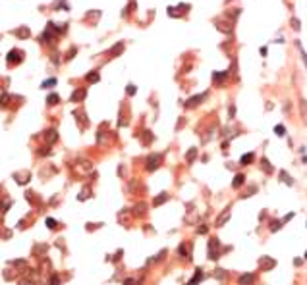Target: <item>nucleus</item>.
I'll return each instance as SVG.
<instances>
[{
    "label": "nucleus",
    "instance_id": "nucleus-14",
    "mask_svg": "<svg viewBox=\"0 0 307 285\" xmlns=\"http://www.w3.org/2000/svg\"><path fill=\"white\" fill-rule=\"evenodd\" d=\"M14 35H16V37H21V39H25V37H29V29H27V27L16 29V31H14Z\"/></svg>",
    "mask_w": 307,
    "mask_h": 285
},
{
    "label": "nucleus",
    "instance_id": "nucleus-22",
    "mask_svg": "<svg viewBox=\"0 0 307 285\" xmlns=\"http://www.w3.org/2000/svg\"><path fill=\"white\" fill-rule=\"evenodd\" d=\"M274 133L278 135V137H284V135H286V127H284V125H276L274 127Z\"/></svg>",
    "mask_w": 307,
    "mask_h": 285
},
{
    "label": "nucleus",
    "instance_id": "nucleus-35",
    "mask_svg": "<svg viewBox=\"0 0 307 285\" xmlns=\"http://www.w3.org/2000/svg\"><path fill=\"white\" fill-rule=\"evenodd\" d=\"M305 260H307V252H305Z\"/></svg>",
    "mask_w": 307,
    "mask_h": 285
},
{
    "label": "nucleus",
    "instance_id": "nucleus-19",
    "mask_svg": "<svg viewBox=\"0 0 307 285\" xmlns=\"http://www.w3.org/2000/svg\"><path fill=\"white\" fill-rule=\"evenodd\" d=\"M261 164H263V170H265L267 173H272V166H270V162H268L267 158H263V160H261Z\"/></svg>",
    "mask_w": 307,
    "mask_h": 285
},
{
    "label": "nucleus",
    "instance_id": "nucleus-4",
    "mask_svg": "<svg viewBox=\"0 0 307 285\" xmlns=\"http://www.w3.org/2000/svg\"><path fill=\"white\" fill-rule=\"evenodd\" d=\"M21 60H23V52L18 48H14L10 50V54H8V64H19Z\"/></svg>",
    "mask_w": 307,
    "mask_h": 285
},
{
    "label": "nucleus",
    "instance_id": "nucleus-1",
    "mask_svg": "<svg viewBox=\"0 0 307 285\" xmlns=\"http://www.w3.org/2000/svg\"><path fill=\"white\" fill-rule=\"evenodd\" d=\"M209 258L211 260L220 258V239L213 237V239L209 241Z\"/></svg>",
    "mask_w": 307,
    "mask_h": 285
},
{
    "label": "nucleus",
    "instance_id": "nucleus-24",
    "mask_svg": "<svg viewBox=\"0 0 307 285\" xmlns=\"http://www.w3.org/2000/svg\"><path fill=\"white\" fill-rule=\"evenodd\" d=\"M145 208H147V206H145L143 202L137 204V206H135V214H137V216H139V214H145Z\"/></svg>",
    "mask_w": 307,
    "mask_h": 285
},
{
    "label": "nucleus",
    "instance_id": "nucleus-3",
    "mask_svg": "<svg viewBox=\"0 0 307 285\" xmlns=\"http://www.w3.org/2000/svg\"><path fill=\"white\" fill-rule=\"evenodd\" d=\"M160 160H162V158H160V154H151V156L147 158V170H149V172H155L157 168L160 166Z\"/></svg>",
    "mask_w": 307,
    "mask_h": 285
},
{
    "label": "nucleus",
    "instance_id": "nucleus-9",
    "mask_svg": "<svg viewBox=\"0 0 307 285\" xmlns=\"http://www.w3.org/2000/svg\"><path fill=\"white\" fill-rule=\"evenodd\" d=\"M203 277H205L203 270H201V268H197V270H195V275H193V277H191V279H189L186 285H197V283H199V281L203 279Z\"/></svg>",
    "mask_w": 307,
    "mask_h": 285
},
{
    "label": "nucleus",
    "instance_id": "nucleus-32",
    "mask_svg": "<svg viewBox=\"0 0 307 285\" xmlns=\"http://www.w3.org/2000/svg\"><path fill=\"white\" fill-rule=\"evenodd\" d=\"M292 25H294V29H299V21L297 19H292Z\"/></svg>",
    "mask_w": 307,
    "mask_h": 285
},
{
    "label": "nucleus",
    "instance_id": "nucleus-11",
    "mask_svg": "<svg viewBox=\"0 0 307 285\" xmlns=\"http://www.w3.org/2000/svg\"><path fill=\"white\" fill-rule=\"evenodd\" d=\"M244 183H245V175H244V173H238L236 177H234V181H232V187L238 189V187H242Z\"/></svg>",
    "mask_w": 307,
    "mask_h": 285
},
{
    "label": "nucleus",
    "instance_id": "nucleus-16",
    "mask_svg": "<svg viewBox=\"0 0 307 285\" xmlns=\"http://www.w3.org/2000/svg\"><path fill=\"white\" fill-rule=\"evenodd\" d=\"M195 158H197V148H189V152L186 154V160H187V164H191Z\"/></svg>",
    "mask_w": 307,
    "mask_h": 285
},
{
    "label": "nucleus",
    "instance_id": "nucleus-25",
    "mask_svg": "<svg viewBox=\"0 0 307 285\" xmlns=\"http://www.w3.org/2000/svg\"><path fill=\"white\" fill-rule=\"evenodd\" d=\"M87 81H91V83L99 81V73H97V71H95V73H89V75H87Z\"/></svg>",
    "mask_w": 307,
    "mask_h": 285
},
{
    "label": "nucleus",
    "instance_id": "nucleus-33",
    "mask_svg": "<svg viewBox=\"0 0 307 285\" xmlns=\"http://www.w3.org/2000/svg\"><path fill=\"white\" fill-rule=\"evenodd\" d=\"M292 218H294V212H290V214H288L286 218H284V222H288V220H292Z\"/></svg>",
    "mask_w": 307,
    "mask_h": 285
},
{
    "label": "nucleus",
    "instance_id": "nucleus-31",
    "mask_svg": "<svg viewBox=\"0 0 307 285\" xmlns=\"http://www.w3.org/2000/svg\"><path fill=\"white\" fill-rule=\"evenodd\" d=\"M236 116V106H230V118H234Z\"/></svg>",
    "mask_w": 307,
    "mask_h": 285
},
{
    "label": "nucleus",
    "instance_id": "nucleus-13",
    "mask_svg": "<svg viewBox=\"0 0 307 285\" xmlns=\"http://www.w3.org/2000/svg\"><path fill=\"white\" fill-rule=\"evenodd\" d=\"M280 181H282V183H286L288 187H294V179H292V177H290V175H288L286 172H284V170L280 172Z\"/></svg>",
    "mask_w": 307,
    "mask_h": 285
},
{
    "label": "nucleus",
    "instance_id": "nucleus-20",
    "mask_svg": "<svg viewBox=\"0 0 307 285\" xmlns=\"http://www.w3.org/2000/svg\"><path fill=\"white\" fill-rule=\"evenodd\" d=\"M151 141H153L151 131H143V143H145V144H151Z\"/></svg>",
    "mask_w": 307,
    "mask_h": 285
},
{
    "label": "nucleus",
    "instance_id": "nucleus-8",
    "mask_svg": "<svg viewBox=\"0 0 307 285\" xmlns=\"http://www.w3.org/2000/svg\"><path fill=\"white\" fill-rule=\"evenodd\" d=\"M239 285H253V281H255V274L253 272H247V274H244V275H239Z\"/></svg>",
    "mask_w": 307,
    "mask_h": 285
},
{
    "label": "nucleus",
    "instance_id": "nucleus-17",
    "mask_svg": "<svg viewBox=\"0 0 307 285\" xmlns=\"http://www.w3.org/2000/svg\"><path fill=\"white\" fill-rule=\"evenodd\" d=\"M124 50V42H118L116 46H112V50H110V56H118L120 52Z\"/></svg>",
    "mask_w": 307,
    "mask_h": 285
},
{
    "label": "nucleus",
    "instance_id": "nucleus-34",
    "mask_svg": "<svg viewBox=\"0 0 307 285\" xmlns=\"http://www.w3.org/2000/svg\"><path fill=\"white\" fill-rule=\"evenodd\" d=\"M124 285H135V281H133V279H126V281H124Z\"/></svg>",
    "mask_w": 307,
    "mask_h": 285
},
{
    "label": "nucleus",
    "instance_id": "nucleus-7",
    "mask_svg": "<svg viewBox=\"0 0 307 285\" xmlns=\"http://www.w3.org/2000/svg\"><path fill=\"white\" fill-rule=\"evenodd\" d=\"M205 97H207V93H203V94H195V97H191V98H187L186 100V106L187 108H195L199 102H203L205 100Z\"/></svg>",
    "mask_w": 307,
    "mask_h": 285
},
{
    "label": "nucleus",
    "instance_id": "nucleus-15",
    "mask_svg": "<svg viewBox=\"0 0 307 285\" xmlns=\"http://www.w3.org/2000/svg\"><path fill=\"white\" fill-rule=\"evenodd\" d=\"M215 277H216V279H220V281H224L226 277H228V275H226V270L216 268V270H215Z\"/></svg>",
    "mask_w": 307,
    "mask_h": 285
},
{
    "label": "nucleus",
    "instance_id": "nucleus-12",
    "mask_svg": "<svg viewBox=\"0 0 307 285\" xmlns=\"http://www.w3.org/2000/svg\"><path fill=\"white\" fill-rule=\"evenodd\" d=\"M253 158H255L253 152H247V154H244L242 158H239V164H242V166H249L253 162Z\"/></svg>",
    "mask_w": 307,
    "mask_h": 285
},
{
    "label": "nucleus",
    "instance_id": "nucleus-30",
    "mask_svg": "<svg viewBox=\"0 0 307 285\" xmlns=\"http://www.w3.org/2000/svg\"><path fill=\"white\" fill-rule=\"evenodd\" d=\"M128 94L131 97V94H135V87L133 85H128Z\"/></svg>",
    "mask_w": 307,
    "mask_h": 285
},
{
    "label": "nucleus",
    "instance_id": "nucleus-27",
    "mask_svg": "<svg viewBox=\"0 0 307 285\" xmlns=\"http://www.w3.org/2000/svg\"><path fill=\"white\" fill-rule=\"evenodd\" d=\"M56 102H58V97H56V94H50V97H48V104L52 106V104H56Z\"/></svg>",
    "mask_w": 307,
    "mask_h": 285
},
{
    "label": "nucleus",
    "instance_id": "nucleus-6",
    "mask_svg": "<svg viewBox=\"0 0 307 285\" xmlns=\"http://www.w3.org/2000/svg\"><path fill=\"white\" fill-rule=\"evenodd\" d=\"M178 254L182 258H187V260H191V245H187V243H182L178 247Z\"/></svg>",
    "mask_w": 307,
    "mask_h": 285
},
{
    "label": "nucleus",
    "instance_id": "nucleus-28",
    "mask_svg": "<svg viewBox=\"0 0 307 285\" xmlns=\"http://www.w3.org/2000/svg\"><path fill=\"white\" fill-rule=\"evenodd\" d=\"M56 83V79H48V81H45V83H43V89H45V87H52Z\"/></svg>",
    "mask_w": 307,
    "mask_h": 285
},
{
    "label": "nucleus",
    "instance_id": "nucleus-2",
    "mask_svg": "<svg viewBox=\"0 0 307 285\" xmlns=\"http://www.w3.org/2000/svg\"><path fill=\"white\" fill-rule=\"evenodd\" d=\"M274 266H276V260H274V258H270V256H261V258H259V268L265 270V272L272 270Z\"/></svg>",
    "mask_w": 307,
    "mask_h": 285
},
{
    "label": "nucleus",
    "instance_id": "nucleus-18",
    "mask_svg": "<svg viewBox=\"0 0 307 285\" xmlns=\"http://www.w3.org/2000/svg\"><path fill=\"white\" fill-rule=\"evenodd\" d=\"M282 224L284 222H278V220H272V222H270V231H278V229H282Z\"/></svg>",
    "mask_w": 307,
    "mask_h": 285
},
{
    "label": "nucleus",
    "instance_id": "nucleus-23",
    "mask_svg": "<svg viewBox=\"0 0 307 285\" xmlns=\"http://www.w3.org/2000/svg\"><path fill=\"white\" fill-rule=\"evenodd\" d=\"M224 77H226V71H220V73H218V71H215V73H213V79H215V81H224Z\"/></svg>",
    "mask_w": 307,
    "mask_h": 285
},
{
    "label": "nucleus",
    "instance_id": "nucleus-10",
    "mask_svg": "<svg viewBox=\"0 0 307 285\" xmlns=\"http://www.w3.org/2000/svg\"><path fill=\"white\" fill-rule=\"evenodd\" d=\"M166 200H170V195H168V193H160L158 196H155L153 204H155V206H160V204H164Z\"/></svg>",
    "mask_w": 307,
    "mask_h": 285
},
{
    "label": "nucleus",
    "instance_id": "nucleus-21",
    "mask_svg": "<svg viewBox=\"0 0 307 285\" xmlns=\"http://www.w3.org/2000/svg\"><path fill=\"white\" fill-rule=\"evenodd\" d=\"M83 97H85V91H76L74 94H72V100L76 102V100H81Z\"/></svg>",
    "mask_w": 307,
    "mask_h": 285
},
{
    "label": "nucleus",
    "instance_id": "nucleus-29",
    "mask_svg": "<svg viewBox=\"0 0 307 285\" xmlns=\"http://www.w3.org/2000/svg\"><path fill=\"white\" fill-rule=\"evenodd\" d=\"M301 114L307 116V102H305V100H301Z\"/></svg>",
    "mask_w": 307,
    "mask_h": 285
},
{
    "label": "nucleus",
    "instance_id": "nucleus-26",
    "mask_svg": "<svg viewBox=\"0 0 307 285\" xmlns=\"http://www.w3.org/2000/svg\"><path fill=\"white\" fill-rule=\"evenodd\" d=\"M207 231H209V228L203 224V225H199V228H197V235H203V233H207Z\"/></svg>",
    "mask_w": 307,
    "mask_h": 285
},
{
    "label": "nucleus",
    "instance_id": "nucleus-5",
    "mask_svg": "<svg viewBox=\"0 0 307 285\" xmlns=\"http://www.w3.org/2000/svg\"><path fill=\"white\" fill-rule=\"evenodd\" d=\"M230 216H232V212H230V208H226V210H222V214L216 218V222H215V225L216 228H222V225H226V222L230 220Z\"/></svg>",
    "mask_w": 307,
    "mask_h": 285
}]
</instances>
